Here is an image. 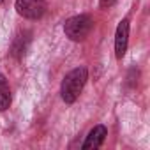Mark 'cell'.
<instances>
[{"label":"cell","mask_w":150,"mask_h":150,"mask_svg":"<svg viewBox=\"0 0 150 150\" xmlns=\"http://www.w3.org/2000/svg\"><path fill=\"white\" fill-rule=\"evenodd\" d=\"M99 2H101V7L106 9V7H111V6L117 2V0H99Z\"/></svg>","instance_id":"cell-7"},{"label":"cell","mask_w":150,"mask_h":150,"mask_svg":"<svg viewBox=\"0 0 150 150\" xmlns=\"http://www.w3.org/2000/svg\"><path fill=\"white\" fill-rule=\"evenodd\" d=\"M87 80H88L87 67H76V69H72L71 72H67L64 81H62V87H60L62 99L67 104H72L74 101L80 97V94H81Z\"/></svg>","instance_id":"cell-1"},{"label":"cell","mask_w":150,"mask_h":150,"mask_svg":"<svg viewBox=\"0 0 150 150\" xmlns=\"http://www.w3.org/2000/svg\"><path fill=\"white\" fill-rule=\"evenodd\" d=\"M11 104V92L4 74H0V111H6Z\"/></svg>","instance_id":"cell-6"},{"label":"cell","mask_w":150,"mask_h":150,"mask_svg":"<svg viewBox=\"0 0 150 150\" xmlns=\"http://www.w3.org/2000/svg\"><path fill=\"white\" fill-rule=\"evenodd\" d=\"M127 41H129V20H122L117 27L115 34V57L120 60L127 51Z\"/></svg>","instance_id":"cell-4"},{"label":"cell","mask_w":150,"mask_h":150,"mask_svg":"<svg viewBox=\"0 0 150 150\" xmlns=\"http://www.w3.org/2000/svg\"><path fill=\"white\" fill-rule=\"evenodd\" d=\"M106 136H108L106 127H104V125H96V127L88 132V136H87L85 143L81 145V148H83V150H94V148H99V146L104 143Z\"/></svg>","instance_id":"cell-5"},{"label":"cell","mask_w":150,"mask_h":150,"mask_svg":"<svg viewBox=\"0 0 150 150\" xmlns=\"http://www.w3.org/2000/svg\"><path fill=\"white\" fill-rule=\"evenodd\" d=\"M16 13L27 20H39L46 13L44 0H16Z\"/></svg>","instance_id":"cell-3"},{"label":"cell","mask_w":150,"mask_h":150,"mask_svg":"<svg viewBox=\"0 0 150 150\" xmlns=\"http://www.w3.org/2000/svg\"><path fill=\"white\" fill-rule=\"evenodd\" d=\"M92 27H94V23H92V18L88 14H78V16H72L65 21L64 32L71 41H83L90 34Z\"/></svg>","instance_id":"cell-2"}]
</instances>
